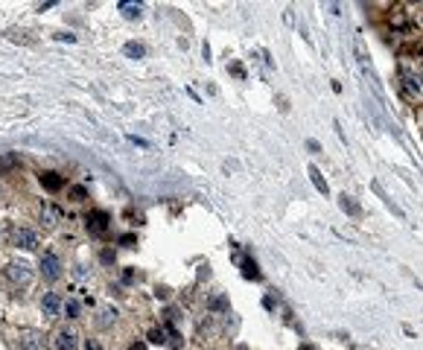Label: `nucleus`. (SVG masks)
<instances>
[{
    "label": "nucleus",
    "instance_id": "obj_1",
    "mask_svg": "<svg viewBox=\"0 0 423 350\" xmlns=\"http://www.w3.org/2000/svg\"><path fill=\"white\" fill-rule=\"evenodd\" d=\"M38 266H41L44 280H50V283L62 280V274H65V263H62V257L56 254V251H44L41 260H38Z\"/></svg>",
    "mask_w": 423,
    "mask_h": 350
},
{
    "label": "nucleus",
    "instance_id": "obj_18",
    "mask_svg": "<svg viewBox=\"0 0 423 350\" xmlns=\"http://www.w3.org/2000/svg\"><path fill=\"white\" fill-rule=\"evenodd\" d=\"M70 198H73V201H85V198H88V187H85V184H73V187H70Z\"/></svg>",
    "mask_w": 423,
    "mask_h": 350
},
{
    "label": "nucleus",
    "instance_id": "obj_10",
    "mask_svg": "<svg viewBox=\"0 0 423 350\" xmlns=\"http://www.w3.org/2000/svg\"><path fill=\"white\" fill-rule=\"evenodd\" d=\"M38 219L44 228H56V225L62 222V213H59V207H53V204H44L41 207V213H38Z\"/></svg>",
    "mask_w": 423,
    "mask_h": 350
},
{
    "label": "nucleus",
    "instance_id": "obj_23",
    "mask_svg": "<svg viewBox=\"0 0 423 350\" xmlns=\"http://www.w3.org/2000/svg\"><path fill=\"white\" fill-rule=\"evenodd\" d=\"M210 307H213V310H228V301H225V298H213Z\"/></svg>",
    "mask_w": 423,
    "mask_h": 350
},
{
    "label": "nucleus",
    "instance_id": "obj_5",
    "mask_svg": "<svg viewBox=\"0 0 423 350\" xmlns=\"http://www.w3.org/2000/svg\"><path fill=\"white\" fill-rule=\"evenodd\" d=\"M18 345H21V350H44V336L38 330H21Z\"/></svg>",
    "mask_w": 423,
    "mask_h": 350
},
{
    "label": "nucleus",
    "instance_id": "obj_25",
    "mask_svg": "<svg viewBox=\"0 0 423 350\" xmlns=\"http://www.w3.org/2000/svg\"><path fill=\"white\" fill-rule=\"evenodd\" d=\"M85 350H102V345H99L97 339H88V345H85Z\"/></svg>",
    "mask_w": 423,
    "mask_h": 350
},
{
    "label": "nucleus",
    "instance_id": "obj_15",
    "mask_svg": "<svg viewBox=\"0 0 423 350\" xmlns=\"http://www.w3.org/2000/svg\"><path fill=\"white\" fill-rule=\"evenodd\" d=\"M15 166H21V158H18L15 152H6V155H0V172H12Z\"/></svg>",
    "mask_w": 423,
    "mask_h": 350
},
{
    "label": "nucleus",
    "instance_id": "obj_9",
    "mask_svg": "<svg viewBox=\"0 0 423 350\" xmlns=\"http://www.w3.org/2000/svg\"><path fill=\"white\" fill-rule=\"evenodd\" d=\"M6 274H9L15 283H30V277H33V272H30V266H27V263H9Z\"/></svg>",
    "mask_w": 423,
    "mask_h": 350
},
{
    "label": "nucleus",
    "instance_id": "obj_14",
    "mask_svg": "<svg viewBox=\"0 0 423 350\" xmlns=\"http://www.w3.org/2000/svg\"><path fill=\"white\" fill-rule=\"evenodd\" d=\"M339 204H342V210H345V213H350V216H359V213H362V207L356 204V198H353V195H347V193L339 198Z\"/></svg>",
    "mask_w": 423,
    "mask_h": 350
},
{
    "label": "nucleus",
    "instance_id": "obj_8",
    "mask_svg": "<svg viewBox=\"0 0 423 350\" xmlns=\"http://www.w3.org/2000/svg\"><path fill=\"white\" fill-rule=\"evenodd\" d=\"M38 181H41V187L44 190H50V193H59L62 187H65V178L59 175V172H38Z\"/></svg>",
    "mask_w": 423,
    "mask_h": 350
},
{
    "label": "nucleus",
    "instance_id": "obj_13",
    "mask_svg": "<svg viewBox=\"0 0 423 350\" xmlns=\"http://www.w3.org/2000/svg\"><path fill=\"white\" fill-rule=\"evenodd\" d=\"M117 315H120V312H117L114 307H102V310H99V315H97V324H99V327H111V324L117 321Z\"/></svg>",
    "mask_w": 423,
    "mask_h": 350
},
{
    "label": "nucleus",
    "instance_id": "obj_11",
    "mask_svg": "<svg viewBox=\"0 0 423 350\" xmlns=\"http://www.w3.org/2000/svg\"><path fill=\"white\" fill-rule=\"evenodd\" d=\"M242 277L245 280H260V266H257V260H251V257H245L242 260Z\"/></svg>",
    "mask_w": 423,
    "mask_h": 350
},
{
    "label": "nucleus",
    "instance_id": "obj_19",
    "mask_svg": "<svg viewBox=\"0 0 423 350\" xmlns=\"http://www.w3.org/2000/svg\"><path fill=\"white\" fill-rule=\"evenodd\" d=\"M12 41H21V44H33V38H30V32H24V30H9L6 32Z\"/></svg>",
    "mask_w": 423,
    "mask_h": 350
},
{
    "label": "nucleus",
    "instance_id": "obj_20",
    "mask_svg": "<svg viewBox=\"0 0 423 350\" xmlns=\"http://www.w3.org/2000/svg\"><path fill=\"white\" fill-rule=\"evenodd\" d=\"M120 9H123V15L134 21V18H140V6H134V3H120Z\"/></svg>",
    "mask_w": 423,
    "mask_h": 350
},
{
    "label": "nucleus",
    "instance_id": "obj_3",
    "mask_svg": "<svg viewBox=\"0 0 423 350\" xmlns=\"http://www.w3.org/2000/svg\"><path fill=\"white\" fill-rule=\"evenodd\" d=\"M85 228H88L91 236H105L108 228H111V216H108L105 210H91V213L85 216Z\"/></svg>",
    "mask_w": 423,
    "mask_h": 350
},
{
    "label": "nucleus",
    "instance_id": "obj_2",
    "mask_svg": "<svg viewBox=\"0 0 423 350\" xmlns=\"http://www.w3.org/2000/svg\"><path fill=\"white\" fill-rule=\"evenodd\" d=\"M400 91H403L406 99L421 102V73H415L409 67H400Z\"/></svg>",
    "mask_w": 423,
    "mask_h": 350
},
{
    "label": "nucleus",
    "instance_id": "obj_12",
    "mask_svg": "<svg viewBox=\"0 0 423 350\" xmlns=\"http://www.w3.org/2000/svg\"><path fill=\"white\" fill-rule=\"evenodd\" d=\"M307 172H309V181L315 184V190L321 193V195H327V193H330V187H327V181H324V175H321V169H318V166H309Z\"/></svg>",
    "mask_w": 423,
    "mask_h": 350
},
{
    "label": "nucleus",
    "instance_id": "obj_6",
    "mask_svg": "<svg viewBox=\"0 0 423 350\" xmlns=\"http://www.w3.org/2000/svg\"><path fill=\"white\" fill-rule=\"evenodd\" d=\"M62 304H65V301H62V295H56V292H47V295L41 298V312L53 318V315H59V312H62Z\"/></svg>",
    "mask_w": 423,
    "mask_h": 350
},
{
    "label": "nucleus",
    "instance_id": "obj_7",
    "mask_svg": "<svg viewBox=\"0 0 423 350\" xmlns=\"http://www.w3.org/2000/svg\"><path fill=\"white\" fill-rule=\"evenodd\" d=\"M15 245L24 248V251H35V248H38V233L30 231V228H21V231L15 233Z\"/></svg>",
    "mask_w": 423,
    "mask_h": 350
},
{
    "label": "nucleus",
    "instance_id": "obj_17",
    "mask_svg": "<svg viewBox=\"0 0 423 350\" xmlns=\"http://www.w3.org/2000/svg\"><path fill=\"white\" fill-rule=\"evenodd\" d=\"M62 312H65L67 318H79V312H82V304L70 298V301H65V304H62Z\"/></svg>",
    "mask_w": 423,
    "mask_h": 350
},
{
    "label": "nucleus",
    "instance_id": "obj_22",
    "mask_svg": "<svg viewBox=\"0 0 423 350\" xmlns=\"http://www.w3.org/2000/svg\"><path fill=\"white\" fill-rule=\"evenodd\" d=\"M134 242H137V236H134V233H123V236H120V245H126V248H131Z\"/></svg>",
    "mask_w": 423,
    "mask_h": 350
},
{
    "label": "nucleus",
    "instance_id": "obj_28",
    "mask_svg": "<svg viewBox=\"0 0 423 350\" xmlns=\"http://www.w3.org/2000/svg\"><path fill=\"white\" fill-rule=\"evenodd\" d=\"M307 149H309V152H318V149H321V146H318V143H315V140H307Z\"/></svg>",
    "mask_w": 423,
    "mask_h": 350
},
{
    "label": "nucleus",
    "instance_id": "obj_16",
    "mask_svg": "<svg viewBox=\"0 0 423 350\" xmlns=\"http://www.w3.org/2000/svg\"><path fill=\"white\" fill-rule=\"evenodd\" d=\"M123 53L131 56V59H143V56H146V47H143V44H137V41H129V44L123 47Z\"/></svg>",
    "mask_w": 423,
    "mask_h": 350
},
{
    "label": "nucleus",
    "instance_id": "obj_30",
    "mask_svg": "<svg viewBox=\"0 0 423 350\" xmlns=\"http://www.w3.org/2000/svg\"><path fill=\"white\" fill-rule=\"evenodd\" d=\"M129 350H146V342H134Z\"/></svg>",
    "mask_w": 423,
    "mask_h": 350
},
{
    "label": "nucleus",
    "instance_id": "obj_31",
    "mask_svg": "<svg viewBox=\"0 0 423 350\" xmlns=\"http://www.w3.org/2000/svg\"><path fill=\"white\" fill-rule=\"evenodd\" d=\"M301 350H312V348H309V345H304V348H301Z\"/></svg>",
    "mask_w": 423,
    "mask_h": 350
},
{
    "label": "nucleus",
    "instance_id": "obj_26",
    "mask_svg": "<svg viewBox=\"0 0 423 350\" xmlns=\"http://www.w3.org/2000/svg\"><path fill=\"white\" fill-rule=\"evenodd\" d=\"M56 38H59V41H76V35H70V32H59Z\"/></svg>",
    "mask_w": 423,
    "mask_h": 350
},
{
    "label": "nucleus",
    "instance_id": "obj_4",
    "mask_svg": "<svg viewBox=\"0 0 423 350\" xmlns=\"http://www.w3.org/2000/svg\"><path fill=\"white\" fill-rule=\"evenodd\" d=\"M79 333L73 327H59L56 336H53V348L56 350H79Z\"/></svg>",
    "mask_w": 423,
    "mask_h": 350
},
{
    "label": "nucleus",
    "instance_id": "obj_27",
    "mask_svg": "<svg viewBox=\"0 0 423 350\" xmlns=\"http://www.w3.org/2000/svg\"><path fill=\"white\" fill-rule=\"evenodd\" d=\"M231 70H233L236 76H245V70H242V64H231Z\"/></svg>",
    "mask_w": 423,
    "mask_h": 350
},
{
    "label": "nucleus",
    "instance_id": "obj_29",
    "mask_svg": "<svg viewBox=\"0 0 423 350\" xmlns=\"http://www.w3.org/2000/svg\"><path fill=\"white\" fill-rule=\"evenodd\" d=\"M123 280H126V283H131V280H134V272H131V269H126V274H123Z\"/></svg>",
    "mask_w": 423,
    "mask_h": 350
},
{
    "label": "nucleus",
    "instance_id": "obj_24",
    "mask_svg": "<svg viewBox=\"0 0 423 350\" xmlns=\"http://www.w3.org/2000/svg\"><path fill=\"white\" fill-rule=\"evenodd\" d=\"M99 260H102V263H114V251H111V248H105V251L99 254Z\"/></svg>",
    "mask_w": 423,
    "mask_h": 350
},
{
    "label": "nucleus",
    "instance_id": "obj_21",
    "mask_svg": "<svg viewBox=\"0 0 423 350\" xmlns=\"http://www.w3.org/2000/svg\"><path fill=\"white\" fill-rule=\"evenodd\" d=\"M149 342H152V345H166V333H163V327L149 333Z\"/></svg>",
    "mask_w": 423,
    "mask_h": 350
}]
</instances>
